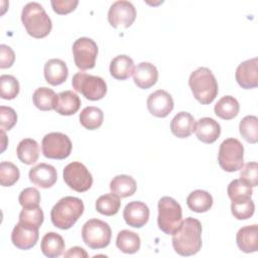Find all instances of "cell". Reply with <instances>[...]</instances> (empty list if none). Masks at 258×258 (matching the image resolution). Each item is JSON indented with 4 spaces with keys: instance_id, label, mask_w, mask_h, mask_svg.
Segmentation results:
<instances>
[{
    "instance_id": "obj_37",
    "label": "cell",
    "mask_w": 258,
    "mask_h": 258,
    "mask_svg": "<svg viewBox=\"0 0 258 258\" xmlns=\"http://www.w3.org/2000/svg\"><path fill=\"white\" fill-rule=\"evenodd\" d=\"M20 177L18 167L9 161L0 163V183L2 186H11L17 182Z\"/></svg>"
},
{
    "instance_id": "obj_10",
    "label": "cell",
    "mask_w": 258,
    "mask_h": 258,
    "mask_svg": "<svg viewBox=\"0 0 258 258\" xmlns=\"http://www.w3.org/2000/svg\"><path fill=\"white\" fill-rule=\"evenodd\" d=\"M64 182L75 191L84 192L91 188L93 176L89 169L79 161L69 163L62 171Z\"/></svg>"
},
{
    "instance_id": "obj_12",
    "label": "cell",
    "mask_w": 258,
    "mask_h": 258,
    "mask_svg": "<svg viewBox=\"0 0 258 258\" xmlns=\"http://www.w3.org/2000/svg\"><path fill=\"white\" fill-rule=\"evenodd\" d=\"M136 18V9L134 5L125 0L115 1L109 8L108 21L113 28L130 27Z\"/></svg>"
},
{
    "instance_id": "obj_22",
    "label": "cell",
    "mask_w": 258,
    "mask_h": 258,
    "mask_svg": "<svg viewBox=\"0 0 258 258\" xmlns=\"http://www.w3.org/2000/svg\"><path fill=\"white\" fill-rule=\"evenodd\" d=\"M238 248L245 253H253L258 250V226L242 227L236 235Z\"/></svg>"
},
{
    "instance_id": "obj_41",
    "label": "cell",
    "mask_w": 258,
    "mask_h": 258,
    "mask_svg": "<svg viewBox=\"0 0 258 258\" xmlns=\"http://www.w3.org/2000/svg\"><path fill=\"white\" fill-rule=\"evenodd\" d=\"M257 170H258V164L256 161L246 163L244 167L241 168L240 179L245 183H247L248 185H250L251 187L257 186V183H258Z\"/></svg>"
},
{
    "instance_id": "obj_17",
    "label": "cell",
    "mask_w": 258,
    "mask_h": 258,
    "mask_svg": "<svg viewBox=\"0 0 258 258\" xmlns=\"http://www.w3.org/2000/svg\"><path fill=\"white\" fill-rule=\"evenodd\" d=\"M28 177L34 185L41 188H49L56 182L57 172L54 166L47 163H39L29 170Z\"/></svg>"
},
{
    "instance_id": "obj_3",
    "label": "cell",
    "mask_w": 258,
    "mask_h": 258,
    "mask_svg": "<svg viewBox=\"0 0 258 258\" xmlns=\"http://www.w3.org/2000/svg\"><path fill=\"white\" fill-rule=\"evenodd\" d=\"M21 21L26 32L34 38L47 36L52 28L51 19L37 2H29L23 7Z\"/></svg>"
},
{
    "instance_id": "obj_8",
    "label": "cell",
    "mask_w": 258,
    "mask_h": 258,
    "mask_svg": "<svg viewBox=\"0 0 258 258\" xmlns=\"http://www.w3.org/2000/svg\"><path fill=\"white\" fill-rule=\"evenodd\" d=\"M111 237L112 231L109 224L99 219L87 221L82 228L83 241L91 249L106 248L111 242Z\"/></svg>"
},
{
    "instance_id": "obj_11",
    "label": "cell",
    "mask_w": 258,
    "mask_h": 258,
    "mask_svg": "<svg viewBox=\"0 0 258 258\" xmlns=\"http://www.w3.org/2000/svg\"><path fill=\"white\" fill-rule=\"evenodd\" d=\"M73 55L77 68L82 71L91 70L96 64L98 45L92 38L80 37L73 44Z\"/></svg>"
},
{
    "instance_id": "obj_16",
    "label": "cell",
    "mask_w": 258,
    "mask_h": 258,
    "mask_svg": "<svg viewBox=\"0 0 258 258\" xmlns=\"http://www.w3.org/2000/svg\"><path fill=\"white\" fill-rule=\"evenodd\" d=\"M149 208L142 202L133 201L128 203L123 211L126 224L132 228H142L149 220Z\"/></svg>"
},
{
    "instance_id": "obj_25",
    "label": "cell",
    "mask_w": 258,
    "mask_h": 258,
    "mask_svg": "<svg viewBox=\"0 0 258 258\" xmlns=\"http://www.w3.org/2000/svg\"><path fill=\"white\" fill-rule=\"evenodd\" d=\"M64 247L66 244L63 238L55 232H48L41 239V252L48 258H56L60 256L64 250Z\"/></svg>"
},
{
    "instance_id": "obj_15",
    "label": "cell",
    "mask_w": 258,
    "mask_h": 258,
    "mask_svg": "<svg viewBox=\"0 0 258 258\" xmlns=\"http://www.w3.org/2000/svg\"><path fill=\"white\" fill-rule=\"evenodd\" d=\"M258 58L253 57L250 59H247L245 61H242L235 74L236 81L238 85L245 89V90H250L254 89L258 86Z\"/></svg>"
},
{
    "instance_id": "obj_20",
    "label": "cell",
    "mask_w": 258,
    "mask_h": 258,
    "mask_svg": "<svg viewBox=\"0 0 258 258\" xmlns=\"http://www.w3.org/2000/svg\"><path fill=\"white\" fill-rule=\"evenodd\" d=\"M45 81L51 86H58L64 83L69 76L67 63L59 58L48 59L44 64Z\"/></svg>"
},
{
    "instance_id": "obj_43",
    "label": "cell",
    "mask_w": 258,
    "mask_h": 258,
    "mask_svg": "<svg viewBox=\"0 0 258 258\" xmlns=\"http://www.w3.org/2000/svg\"><path fill=\"white\" fill-rule=\"evenodd\" d=\"M52 10L58 15H66L74 11L78 4V0H52L50 2Z\"/></svg>"
},
{
    "instance_id": "obj_9",
    "label": "cell",
    "mask_w": 258,
    "mask_h": 258,
    "mask_svg": "<svg viewBox=\"0 0 258 258\" xmlns=\"http://www.w3.org/2000/svg\"><path fill=\"white\" fill-rule=\"evenodd\" d=\"M72 141L68 135L60 132H50L41 141L42 154L50 159H64L72 152Z\"/></svg>"
},
{
    "instance_id": "obj_1",
    "label": "cell",
    "mask_w": 258,
    "mask_h": 258,
    "mask_svg": "<svg viewBox=\"0 0 258 258\" xmlns=\"http://www.w3.org/2000/svg\"><path fill=\"white\" fill-rule=\"evenodd\" d=\"M202 224L199 220L188 217L181 221L177 230L172 234V247L180 256H191L202 248Z\"/></svg>"
},
{
    "instance_id": "obj_38",
    "label": "cell",
    "mask_w": 258,
    "mask_h": 258,
    "mask_svg": "<svg viewBox=\"0 0 258 258\" xmlns=\"http://www.w3.org/2000/svg\"><path fill=\"white\" fill-rule=\"evenodd\" d=\"M227 194L231 201H237L251 198L253 189L250 185H248L241 179H234L229 183L227 187Z\"/></svg>"
},
{
    "instance_id": "obj_7",
    "label": "cell",
    "mask_w": 258,
    "mask_h": 258,
    "mask_svg": "<svg viewBox=\"0 0 258 258\" xmlns=\"http://www.w3.org/2000/svg\"><path fill=\"white\" fill-rule=\"evenodd\" d=\"M72 86L76 92L90 101L101 100L107 93V85L104 79L86 73H76L72 79Z\"/></svg>"
},
{
    "instance_id": "obj_44",
    "label": "cell",
    "mask_w": 258,
    "mask_h": 258,
    "mask_svg": "<svg viewBox=\"0 0 258 258\" xmlns=\"http://www.w3.org/2000/svg\"><path fill=\"white\" fill-rule=\"evenodd\" d=\"M15 60V53L13 49L6 45L1 44L0 45V68L1 69H8L12 67Z\"/></svg>"
},
{
    "instance_id": "obj_19",
    "label": "cell",
    "mask_w": 258,
    "mask_h": 258,
    "mask_svg": "<svg viewBox=\"0 0 258 258\" xmlns=\"http://www.w3.org/2000/svg\"><path fill=\"white\" fill-rule=\"evenodd\" d=\"M195 133L200 141L211 144L220 137L221 126L213 118L203 117L196 123Z\"/></svg>"
},
{
    "instance_id": "obj_13",
    "label": "cell",
    "mask_w": 258,
    "mask_h": 258,
    "mask_svg": "<svg viewBox=\"0 0 258 258\" xmlns=\"http://www.w3.org/2000/svg\"><path fill=\"white\" fill-rule=\"evenodd\" d=\"M38 228L18 222L12 230L11 242L20 250H29L38 241Z\"/></svg>"
},
{
    "instance_id": "obj_27",
    "label": "cell",
    "mask_w": 258,
    "mask_h": 258,
    "mask_svg": "<svg viewBox=\"0 0 258 258\" xmlns=\"http://www.w3.org/2000/svg\"><path fill=\"white\" fill-rule=\"evenodd\" d=\"M16 154L22 163L27 165L33 164L37 161L39 156L38 143L32 138L22 139L17 145Z\"/></svg>"
},
{
    "instance_id": "obj_6",
    "label": "cell",
    "mask_w": 258,
    "mask_h": 258,
    "mask_svg": "<svg viewBox=\"0 0 258 258\" xmlns=\"http://www.w3.org/2000/svg\"><path fill=\"white\" fill-rule=\"evenodd\" d=\"M218 162L221 168L228 172L241 169L244 165V146L236 138L225 139L219 148Z\"/></svg>"
},
{
    "instance_id": "obj_45",
    "label": "cell",
    "mask_w": 258,
    "mask_h": 258,
    "mask_svg": "<svg viewBox=\"0 0 258 258\" xmlns=\"http://www.w3.org/2000/svg\"><path fill=\"white\" fill-rule=\"evenodd\" d=\"M63 256L66 258H88L89 257V254L86 252L85 249H83L82 247H79V246H75V247H72L70 248L64 254Z\"/></svg>"
},
{
    "instance_id": "obj_40",
    "label": "cell",
    "mask_w": 258,
    "mask_h": 258,
    "mask_svg": "<svg viewBox=\"0 0 258 258\" xmlns=\"http://www.w3.org/2000/svg\"><path fill=\"white\" fill-rule=\"evenodd\" d=\"M18 202L22 208L39 207L40 194L35 187H26L19 194Z\"/></svg>"
},
{
    "instance_id": "obj_28",
    "label": "cell",
    "mask_w": 258,
    "mask_h": 258,
    "mask_svg": "<svg viewBox=\"0 0 258 258\" xmlns=\"http://www.w3.org/2000/svg\"><path fill=\"white\" fill-rule=\"evenodd\" d=\"M57 99L58 97L54 91L46 87L36 89L32 95V102L40 111L54 110L57 104Z\"/></svg>"
},
{
    "instance_id": "obj_46",
    "label": "cell",
    "mask_w": 258,
    "mask_h": 258,
    "mask_svg": "<svg viewBox=\"0 0 258 258\" xmlns=\"http://www.w3.org/2000/svg\"><path fill=\"white\" fill-rule=\"evenodd\" d=\"M1 135H2V149H1V151L3 152L4 150H5V147H6V135H5V132L3 131V130H1Z\"/></svg>"
},
{
    "instance_id": "obj_42",
    "label": "cell",
    "mask_w": 258,
    "mask_h": 258,
    "mask_svg": "<svg viewBox=\"0 0 258 258\" xmlns=\"http://www.w3.org/2000/svg\"><path fill=\"white\" fill-rule=\"evenodd\" d=\"M17 122V115L11 107H0V128L3 131H9Z\"/></svg>"
},
{
    "instance_id": "obj_26",
    "label": "cell",
    "mask_w": 258,
    "mask_h": 258,
    "mask_svg": "<svg viewBox=\"0 0 258 258\" xmlns=\"http://www.w3.org/2000/svg\"><path fill=\"white\" fill-rule=\"evenodd\" d=\"M136 188L137 184L135 179L127 174L116 175L110 181L111 192L121 199L133 196L136 191Z\"/></svg>"
},
{
    "instance_id": "obj_21",
    "label": "cell",
    "mask_w": 258,
    "mask_h": 258,
    "mask_svg": "<svg viewBox=\"0 0 258 258\" xmlns=\"http://www.w3.org/2000/svg\"><path fill=\"white\" fill-rule=\"evenodd\" d=\"M196 120L188 112H178L170 122V131L177 138H186L196 129Z\"/></svg>"
},
{
    "instance_id": "obj_36",
    "label": "cell",
    "mask_w": 258,
    "mask_h": 258,
    "mask_svg": "<svg viewBox=\"0 0 258 258\" xmlns=\"http://www.w3.org/2000/svg\"><path fill=\"white\" fill-rule=\"evenodd\" d=\"M19 82L11 75L0 77V96L4 100H13L19 93Z\"/></svg>"
},
{
    "instance_id": "obj_32",
    "label": "cell",
    "mask_w": 258,
    "mask_h": 258,
    "mask_svg": "<svg viewBox=\"0 0 258 258\" xmlns=\"http://www.w3.org/2000/svg\"><path fill=\"white\" fill-rule=\"evenodd\" d=\"M80 123L81 125L88 130H95L102 126L104 121L103 111L94 106L86 107L80 113Z\"/></svg>"
},
{
    "instance_id": "obj_29",
    "label": "cell",
    "mask_w": 258,
    "mask_h": 258,
    "mask_svg": "<svg viewBox=\"0 0 258 258\" xmlns=\"http://www.w3.org/2000/svg\"><path fill=\"white\" fill-rule=\"evenodd\" d=\"M188 209L196 213H206L213 206V197L206 190L196 189L186 198Z\"/></svg>"
},
{
    "instance_id": "obj_23",
    "label": "cell",
    "mask_w": 258,
    "mask_h": 258,
    "mask_svg": "<svg viewBox=\"0 0 258 258\" xmlns=\"http://www.w3.org/2000/svg\"><path fill=\"white\" fill-rule=\"evenodd\" d=\"M109 70L114 79L124 81L133 75L135 68L133 59L130 56L126 54H119L111 60Z\"/></svg>"
},
{
    "instance_id": "obj_34",
    "label": "cell",
    "mask_w": 258,
    "mask_h": 258,
    "mask_svg": "<svg viewBox=\"0 0 258 258\" xmlns=\"http://www.w3.org/2000/svg\"><path fill=\"white\" fill-rule=\"evenodd\" d=\"M241 136L249 143L258 142V118L254 115L245 116L239 124Z\"/></svg>"
},
{
    "instance_id": "obj_33",
    "label": "cell",
    "mask_w": 258,
    "mask_h": 258,
    "mask_svg": "<svg viewBox=\"0 0 258 258\" xmlns=\"http://www.w3.org/2000/svg\"><path fill=\"white\" fill-rule=\"evenodd\" d=\"M121 207L120 198L111 194H105L98 198L96 201V210L98 213L105 216H114L118 213Z\"/></svg>"
},
{
    "instance_id": "obj_18",
    "label": "cell",
    "mask_w": 258,
    "mask_h": 258,
    "mask_svg": "<svg viewBox=\"0 0 258 258\" xmlns=\"http://www.w3.org/2000/svg\"><path fill=\"white\" fill-rule=\"evenodd\" d=\"M158 80V71L154 64L142 61L137 64L133 73V81L135 85L143 90L153 87Z\"/></svg>"
},
{
    "instance_id": "obj_5",
    "label": "cell",
    "mask_w": 258,
    "mask_h": 258,
    "mask_svg": "<svg viewBox=\"0 0 258 258\" xmlns=\"http://www.w3.org/2000/svg\"><path fill=\"white\" fill-rule=\"evenodd\" d=\"M158 228L166 235H172L179 227L182 219L180 205L170 197H162L158 201Z\"/></svg>"
},
{
    "instance_id": "obj_2",
    "label": "cell",
    "mask_w": 258,
    "mask_h": 258,
    "mask_svg": "<svg viewBox=\"0 0 258 258\" xmlns=\"http://www.w3.org/2000/svg\"><path fill=\"white\" fill-rule=\"evenodd\" d=\"M84 210V203L81 199L71 196L61 198L50 211L51 223L60 230L71 229L81 218Z\"/></svg>"
},
{
    "instance_id": "obj_14",
    "label": "cell",
    "mask_w": 258,
    "mask_h": 258,
    "mask_svg": "<svg viewBox=\"0 0 258 258\" xmlns=\"http://www.w3.org/2000/svg\"><path fill=\"white\" fill-rule=\"evenodd\" d=\"M146 105L149 113L157 118H165L174 107L171 95L164 90H157L151 93L147 98Z\"/></svg>"
},
{
    "instance_id": "obj_31",
    "label": "cell",
    "mask_w": 258,
    "mask_h": 258,
    "mask_svg": "<svg viewBox=\"0 0 258 258\" xmlns=\"http://www.w3.org/2000/svg\"><path fill=\"white\" fill-rule=\"evenodd\" d=\"M240 110V105L238 101L232 96H224L222 97L218 103L215 105L214 111L215 114L224 120L234 119Z\"/></svg>"
},
{
    "instance_id": "obj_4",
    "label": "cell",
    "mask_w": 258,
    "mask_h": 258,
    "mask_svg": "<svg viewBox=\"0 0 258 258\" xmlns=\"http://www.w3.org/2000/svg\"><path fill=\"white\" fill-rule=\"evenodd\" d=\"M188 86L197 101L202 105L211 104L219 93L218 82L208 68H199L194 71L188 79Z\"/></svg>"
},
{
    "instance_id": "obj_30",
    "label": "cell",
    "mask_w": 258,
    "mask_h": 258,
    "mask_svg": "<svg viewBox=\"0 0 258 258\" xmlns=\"http://www.w3.org/2000/svg\"><path fill=\"white\" fill-rule=\"evenodd\" d=\"M141 241L138 234L129 230H122L116 238L117 248L126 254H134L140 249Z\"/></svg>"
},
{
    "instance_id": "obj_24",
    "label": "cell",
    "mask_w": 258,
    "mask_h": 258,
    "mask_svg": "<svg viewBox=\"0 0 258 258\" xmlns=\"http://www.w3.org/2000/svg\"><path fill=\"white\" fill-rule=\"evenodd\" d=\"M57 104L54 109L56 113L62 116H71L77 113L81 107L80 97L73 91H63L57 95Z\"/></svg>"
},
{
    "instance_id": "obj_39",
    "label": "cell",
    "mask_w": 258,
    "mask_h": 258,
    "mask_svg": "<svg viewBox=\"0 0 258 258\" xmlns=\"http://www.w3.org/2000/svg\"><path fill=\"white\" fill-rule=\"evenodd\" d=\"M44 215L40 207H31L23 208L19 214V222L40 228L43 223Z\"/></svg>"
},
{
    "instance_id": "obj_35",
    "label": "cell",
    "mask_w": 258,
    "mask_h": 258,
    "mask_svg": "<svg viewBox=\"0 0 258 258\" xmlns=\"http://www.w3.org/2000/svg\"><path fill=\"white\" fill-rule=\"evenodd\" d=\"M255 211L254 202L251 198L232 201L231 204V212L234 218L237 220H247L251 218Z\"/></svg>"
}]
</instances>
